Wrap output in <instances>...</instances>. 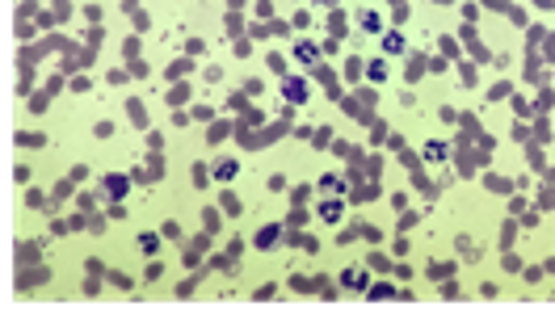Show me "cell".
Wrapping results in <instances>:
<instances>
[{
	"label": "cell",
	"instance_id": "cell-2",
	"mask_svg": "<svg viewBox=\"0 0 555 315\" xmlns=\"http://www.w3.org/2000/svg\"><path fill=\"white\" fill-rule=\"evenodd\" d=\"M274 240H278V227H265V231H261V240H257V244H261V248H269Z\"/></svg>",
	"mask_w": 555,
	"mask_h": 315
},
{
	"label": "cell",
	"instance_id": "cell-1",
	"mask_svg": "<svg viewBox=\"0 0 555 315\" xmlns=\"http://www.w3.org/2000/svg\"><path fill=\"white\" fill-rule=\"evenodd\" d=\"M383 51H391V55L404 51V38H395V34H391V38H383Z\"/></svg>",
	"mask_w": 555,
	"mask_h": 315
}]
</instances>
